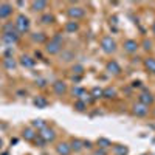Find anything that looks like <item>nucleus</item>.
Here are the masks:
<instances>
[{
  "label": "nucleus",
  "mask_w": 155,
  "mask_h": 155,
  "mask_svg": "<svg viewBox=\"0 0 155 155\" xmlns=\"http://www.w3.org/2000/svg\"><path fill=\"white\" fill-rule=\"evenodd\" d=\"M62 50V34H56L53 39H50V42L45 45V51L48 54H58Z\"/></svg>",
  "instance_id": "nucleus-1"
},
{
  "label": "nucleus",
  "mask_w": 155,
  "mask_h": 155,
  "mask_svg": "<svg viewBox=\"0 0 155 155\" xmlns=\"http://www.w3.org/2000/svg\"><path fill=\"white\" fill-rule=\"evenodd\" d=\"M14 27H16V31L19 34H25L30 31V19L25 16V14H19L16 22H14Z\"/></svg>",
  "instance_id": "nucleus-2"
},
{
  "label": "nucleus",
  "mask_w": 155,
  "mask_h": 155,
  "mask_svg": "<svg viewBox=\"0 0 155 155\" xmlns=\"http://www.w3.org/2000/svg\"><path fill=\"white\" fill-rule=\"evenodd\" d=\"M101 48H102L104 53L112 54V53H115V51H116V42L113 41L110 36H104V37L101 39Z\"/></svg>",
  "instance_id": "nucleus-3"
},
{
  "label": "nucleus",
  "mask_w": 155,
  "mask_h": 155,
  "mask_svg": "<svg viewBox=\"0 0 155 155\" xmlns=\"http://www.w3.org/2000/svg\"><path fill=\"white\" fill-rule=\"evenodd\" d=\"M37 137L41 138L44 143H51V141H54L56 140V132H54V129H51V127H44L42 130H39Z\"/></svg>",
  "instance_id": "nucleus-4"
},
{
  "label": "nucleus",
  "mask_w": 155,
  "mask_h": 155,
  "mask_svg": "<svg viewBox=\"0 0 155 155\" xmlns=\"http://www.w3.org/2000/svg\"><path fill=\"white\" fill-rule=\"evenodd\" d=\"M67 16L71 19V20H79L85 16V9L82 6H70L67 9Z\"/></svg>",
  "instance_id": "nucleus-5"
},
{
  "label": "nucleus",
  "mask_w": 155,
  "mask_h": 155,
  "mask_svg": "<svg viewBox=\"0 0 155 155\" xmlns=\"http://www.w3.org/2000/svg\"><path fill=\"white\" fill-rule=\"evenodd\" d=\"M19 33L17 31H12V33H5L3 36H2V41L5 42V44H8V45H14V44H17L19 42Z\"/></svg>",
  "instance_id": "nucleus-6"
},
{
  "label": "nucleus",
  "mask_w": 155,
  "mask_h": 155,
  "mask_svg": "<svg viewBox=\"0 0 155 155\" xmlns=\"http://www.w3.org/2000/svg\"><path fill=\"white\" fill-rule=\"evenodd\" d=\"M137 50H138V42L134 41V39H127V41L124 42V51L129 54H134L137 53Z\"/></svg>",
  "instance_id": "nucleus-7"
},
{
  "label": "nucleus",
  "mask_w": 155,
  "mask_h": 155,
  "mask_svg": "<svg viewBox=\"0 0 155 155\" xmlns=\"http://www.w3.org/2000/svg\"><path fill=\"white\" fill-rule=\"evenodd\" d=\"M53 92H54L58 96L65 95V93H67V84L64 82V81H56V82L53 84Z\"/></svg>",
  "instance_id": "nucleus-8"
},
{
  "label": "nucleus",
  "mask_w": 155,
  "mask_h": 155,
  "mask_svg": "<svg viewBox=\"0 0 155 155\" xmlns=\"http://www.w3.org/2000/svg\"><path fill=\"white\" fill-rule=\"evenodd\" d=\"M149 113V107L141 104V102H137V104L134 106V115L135 116H146Z\"/></svg>",
  "instance_id": "nucleus-9"
},
{
  "label": "nucleus",
  "mask_w": 155,
  "mask_h": 155,
  "mask_svg": "<svg viewBox=\"0 0 155 155\" xmlns=\"http://www.w3.org/2000/svg\"><path fill=\"white\" fill-rule=\"evenodd\" d=\"M11 14H12V5H9V3L0 5V19H8Z\"/></svg>",
  "instance_id": "nucleus-10"
},
{
  "label": "nucleus",
  "mask_w": 155,
  "mask_h": 155,
  "mask_svg": "<svg viewBox=\"0 0 155 155\" xmlns=\"http://www.w3.org/2000/svg\"><path fill=\"white\" fill-rule=\"evenodd\" d=\"M56 152L59 155H70L71 153V147H70V143H65V141H62L56 146Z\"/></svg>",
  "instance_id": "nucleus-11"
},
{
  "label": "nucleus",
  "mask_w": 155,
  "mask_h": 155,
  "mask_svg": "<svg viewBox=\"0 0 155 155\" xmlns=\"http://www.w3.org/2000/svg\"><path fill=\"white\" fill-rule=\"evenodd\" d=\"M106 70H107L109 73H113V74H120V73H121V67H120V64L116 62V61H110V62H107Z\"/></svg>",
  "instance_id": "nucleus-12"
},
{
  "label": "nucleus",
  "mask_w": 155,
  "mask_h": 155,
  "mask_svg": "<svg viewBox=\"0 0 155 155\" xmlns=\"http://www.w3.org/2000/svg\"><path fill=\"white\" fill-rule=\"evenodd\" d=\"M48 8V2H44V0H36V2H31V11L37 12V11H44Z\"/></svg>",
  "instance_id": "nucleus-13"
},
{
  "label": "nucleus",
  "mask_w": 155,
  "mask_h": 155,
  "mask_svg": "<svg viewBox=\"0 0 155 155\" xmlns=\"http://www.w3.org/2000/svg\"><path fill=\"white\" fill-rule=\"evenodd\" d=\"M20 65H23L25 68H33L36 65V61L31 58V56H27V54H23L20 58Z\"/></svg>",
  "instance_id": "nucleus-14"
},
{
  "label": "nucleus",
  "mask_w": 155,
  "mask_h": 155,
  "mask_svg": "<svg viewBox=\"0 0 155 155\" xmlns=\"http://www.w3.org/2000/svg\"><path fill=\"white\" fill-rule=\"evenodd\" d=\"M138 102H141V104H144V106H150L152 102H153V96L150 93H141L140 98H138Z\"/></svg>",
  "instance_id": "nucleus-15"
},
{
  "label": "nucleus",
  "mask_w": 155,
  "mask_h": 155,
  "mask_svg": "<svg viewBox=\"0 0 155 155\" xmlns=\"http://www.w3.org/2000/svg\"><path fill=\"white\" fill-rule=\"evenodd\" d=\"M23 138L27 140V141H34L37 138V134L33 127H28V129H25L23 130Z\"/></svg>",
  "instance_id": "nucleus-16"
},
{
  "label": "nucleus",
  "mask_w": 155,
  "mask_h": 155,
  "mask_svg": "<svg viewBox=\"0 0 155 155\" xmlns=\"http://www.w3.org/2000/svg\"><path fill=\"white\" fill-rule=\"evenodd\" d=\"M70 147H71V152H73V150H74V152H81V150L84 149V144H82V141H81V140L74 138V140H71Z\"/></svg>",
  "instance_id": "nucleus-17"
},
{
  "label": "nucleus",
  "mask_w": 155,
  "mask_h": 155,
  "mask_svg": "<svg viewBox=\"0 0 155 155\" xmlns=\"http://www.w3.org/2000/svg\"><path fill=\"white\" fill-rule=\"evenodd\" d=\"M78 30H79V23L76 20H70V22L65 23V31L67 33H76Z\"/></svg>",
  "instance_id": "nucleus-18"
},
{
  "label": "nucleus",
  "mask_w": 155,
  "mask_h": 155,
  "mask_svg": "<svg viewBox=\"0 0 155 155\" xmlns=\"http://www.w3.org/2000/svg\"><path fill=\"white\" fill-rule=\"evenodd\" d=\"M144 67H146L147 71H150V73L155 74V58H147V59H144Z\"/></svg>",
  "instance_id": "nucleus-19"
},
{
  "label": "nucleus",
  "mask_w": 155,
  "mask_h": 155,
  "mask_svg": "<svg viewBox=\"0 0 155 155\" xmlns=\"http://www.w3.org/2000/svg\"><path fill=\"white\" fill-rule=\"evenodd\" d=\"M3 65H5V68H8V70H14V68L17 67V64H16V61L12 59V58L6 56V58L3 59Z\"/></svg>",
  "instance_id": "nucleus-20"
},
{
  "label": "nucleus",
  "mask_w": 155,
  "mask_h": 155,
  "mask_svg": "<svg viewBox=\"0 0 155 155\" xmlns=\"http://www.w3.org/2000/svg\"><path fill=\"white\" fill-rule=\"evenodd\" d=\"M115 96H116V90H115L113 87H107V88L102 90V98L112 99V98H115Z\"/></svg>",
  "instance_id": "nucleus-21"
},
{
  "label": "nucleus",
  "mask_w": 155,
  "mask_h": 155,
  "mask_svg": "<svg viewBox=\"0 0 155 155\" xmlns=\"http://www.w3.org/2000/svg\"><path fill=\"white\" fill-rule=\"evenodd\" d=\"M41 22L44 25H50V23L54 22V16L50 14V12H45V14H42V17H41Z\"/></svg>",
  "instance_id": "nucleus-22"
},
{
  "label": "nucleus",
  "mask_w": 155,
  "mask_h": 155,
  "mask_svg": "<svg viewBox=\"0 0 155 155\" xmlns=\"http://www.w3.org/2000/svg\"><path fill=\"white\" fill-rule=\"evenodd\" d=\"M78 112H84L85 109H87V102L85 101H82V99H78L76 102H74V106H73Z\"/></svg>",
  "instance_id": "nucleus-23"
},
{
  "label": "nucleus",
  "mask_w": 155,
  "mask_h": 155,
  "mask_svg": "<svg viewBox=\"0 0 155 155\" xmlns=\"http://www.w3.org/2000/svg\"><path fill=\"white\" fill-rule=\"evenodd\" d=\"M113 152H115L116 155H127V153H129V149H127L126 146L118 144V146H115V147H113Z\"/></svg>",
  "instance_id": "nucleus-24"
},
{
  "label": "nucleus",
  "mask_w": 155,
  "mask_h": 155,
  "mask_svg": "<svg viewBox=\"0 0 155 155\" xmlns=\"http://www.w3.org/2000/svg\"><path fill=\"white\" fill-rule=\"evenodd\" d=\"M31 126H33V129H39V130H42L44 127H47V123L44 120H34L31 123Z\"/></svg>",
  "instance_id": "nucleus-25"
},
{
  "label": "nucleus",
  "mask_w": 155,
  "mask_h": 155,
  "mask_svg": "<svg viewBox=\"0 0 155 155\" xmlns=\"http://www.w3.org/2000/svg\"><path fill=\"white\" fill-rule=\"evenodd\" d=\"M33 41L37 42V44H42V42L47 41V36L44 33H36V34H33Z\"/></svg>",
  "instance_id": "nucleus-26"
},
{
  "label": "nucleus",
  "mask_w": 155,
  "mask_h": 155,
  "mask_svg": "<svg viewBox=\"0 0 155 155\" xmlns=\"http://www.w3.org/2000/svg\"><path fill=\"white\" fill-rule=\"evenodd\" d=\"M98 146H99L101 149H107V147L112 146V143H110L107 138H99V140H98Z\"/></svg>",
  "instance_id": "nucleus-27"
},
{
  "label": "nucleus",
  "mask_w": 155,
  "mask_h": 155,
  "mask_svg": "<svg viewBox=\"0 0 155 155\" xmlns=\"http://www.w3.org/2000/svg\"><path fill=\"white\" fill-rule=\"evenodd\" d=\"M47 104H48V102H47V99H44L42 96H37V98L34 99V106L41 107V109H44V107H45Z\"/></svg>",
  "instance_id": "nucleus-28"
},
{
  "label": "nucleus",
  "mask_w": 155,
  "mask_h": 155,
  "mask_svg": "<svg viewBox=\"0 0 155 155\" xmlns=\"http://www.w3.org/2000/svg\"><path fill=\"white\" fill-rule=\"evenodd\" d=\"M92 96H93V99L102 98V88H99V87H95V88L92 90Z\"/></svg>",
  "instance_id": "nucleus-29"
},
{
  "label": "nucleus",
  "mask_w": 155,
  "mask_h": 155,
  "mask_svg": "<svg viewBox=\"0 0 155 155\" xmlns=\"http://www.w3.org/2000/svg\"><path fill=\"white\" fill-rule=\"evenodd\" d=\"M12 31H16V27L12 25V22L3 25V34H5V33H12Z\"/></svg>",
  "instance_id": "nucleus-30"
},
{
  "label": "nucleus",
  "mask_w": 155,
  "mask_h": 155,
  "mask_svg": "<svg viewBox=\"0 0 155 155\" xmlns=\"http://www.w3.org/2000/svg\"><path fill=\"white\" fill-rule=\"evenodd\" d=\"M73 95L78 96V98H81V96L84 95V90H82L81 87H74V88H73Z\"/></svg>",
  "instance_id": "nucleus-31"
},
{
  "label": "nucleus",
  "mask_w": 155,
  "mask_h": 155,
  "mask_svg": "<svg viewBox=\"0 0 155 155\" xmlns=\"http://www.w3.org/2000/svg\"><path fill=\"white\" fill-rule=\"evenodd\" d=\"M73 71H74L76 74H82V73H84V67H82V65H74V67H73Z\"/></svg>",
  "instance_id": "nucleus-32"
},
{
  "label": "nucleus",
  "mask_w": 155,
  "mask_h": 155,
  "mask_svg": "<svg viewBox=\"0 0 155 155\" xmlns=\"http://www.w3.org/2000/svg\"><path fill=\"white\" fill-rule=\"evenodd\" d=\"M143 45H144V50H150V48H152V42H150V41H147V39L143 42Z\"/></svg>",
  "instance_id": "nucleus-33"
},
{
  "label": "nucleus",
  "mask_w": 155,
  "mask_h": 155,
  "mask_svg": "<svg viewBox=\"0 0 155 155\" xmlns=\"http://www.w3.org/2000/svg\"><path fill=\"white\" fill-rule=\"evenodd\" d=\"M95 155H106V150H104V149H98V150L95 152Z\"/></svg>",
  "instance_id": "nucleus-34"
},
{
  "label": "nucleus",
  "mask_w": 155,
  "mask_h": 155,
  "mask_svg": "<svg viewBox=\"0 0 155 155\" xmlns=\"http://www.w3.org/2000/svg\"><path fill=\"white\" fill-rule=\"evenodd\" d=\"M70 58H71V53H65V54H64V61H70Z\"/></svg>",
  "instance_id": "nucleus-35"
},
{
  "label": "nucleus",
  "mask_w": 155,
  "mask_h": 155,
  "mask_svg": "<svg viewBox=\"0 0 155 155\" xmlns=\"http://www.w3.org/2000/svg\"><path fill=\"white\" fill-rule=\"evenodd\" d=\"M82 144H84V147H92V143H90V141H82Z\"/></svg>",
  "instance_id": "nucleus-36"
},
{
  "label": "nucleus",
  "mask_w": 155,
  "mask_h": 155,
  "mask_svg": "<svg viewBox=\"0 0 155 155\" xmlns=\"http://www.w3.org/2000/svg\"><path fill=\"white\" fill-rule=\"evenodd\" d=\"M39 85H41V87H45V81L41 79V81H39Z\"/></svg>",
  "instance_id": "nucleus-37"
},
{
  "label": "nucleus",
  "mask_w": 155,
  "mask_h": 155,
  "mask_svg": "<svg viewBox=\"0 0 155 155\" xmlns=\"http://www.w3.org/2000/svg\"><path fill=\"white\" fill-rule=\"evenodd\" d=\"M2 147H3V140L0 138V150H2Z\"/></svg>",
  "instance_id": "nucleus-38"
},
{
  "label": "nucleus",
  "mask_w": 155,
  "mask_h": 155,
  "mask_svg": "<svg viewBox=\"0 0 155 155\" xmlns=\"http://www.w3.org/2000/svg\"><path fill=\"white\" fill-rule=\"evenodd\" d=\"M152 30H153V33H155V22H153V27H152Z\"/></svg>",
  "instance_id": "nucleus-39"
},
{
  "label": "nucleus",
  "mask_w": 155,
  "mask_h": 155,
  "mask_svg": "<svg viewBox=\"0 0 155 155\" xmlns=\"http://www.w3.org/2000/svg\"><path fill=\"white\" fill-rule=\"evenodd\" d=\"M153 115H155V110H153Z\"/></svg>",
  "instance_id": "nucleus-40"
}]
</instances>
